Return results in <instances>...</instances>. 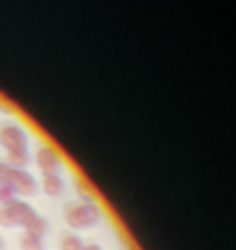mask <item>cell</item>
<instances>
[{"label":"cell","instance_id":"cell-8","mask_svg":"<svg viewBox=\"0 0 236 250\" xmlns=\"http://www.w3.org/2000/svg\"><path fill=\"white\" fill-rule=\"evenodd\" d=\"M16 200V190L12 184H0V205H9V202H14Z\"/></svg>","mask_w":236,"mask_h":250},{"label":"cell","instance_id":"cell-9","mask_svg":"<svg viewBox=\"0 0 236 250\" xmlns=\"http://www.w3.org/2000/svg\"><path fill=\"white\" fill-rule=\"evenodd\" d=\"M25 232H30V234H37V236H41L46 232V220L41 218V216H35V218L30 220V225L25 228Z\"/></svg>","mask_w":236,"mask_h":250},{"label":"cell","instance_id":"cell-11","mask_svg":"<svg viewBox=\"0 0 236 250\" xmlns=\"http://www.w3.org/2000/svg\"><path fill=\"white\" fill-rule=\"evenodd\" d=\"M0 250H5V241H2V236H0Z\"/></svg>","mask_w":236,"mask_h":250},{"label":"cell","instance_id":"cell-5","mask_svg":"<svg viewBox=\"0 0 236 250\" xmlns=\"http://www.w3.org/2000/svg\"><path fill=\"white\" fill-rule=\"evenodd\" d=\"M41 186H44V193H46V195H60L62 188H64V182H62V179L55 172H46Z\"/></svg>","mask_w":236,"mask_h":250},{"label":"cell","instance_id":"cell-1","mask_svg":"<svg viewBox=\"0 0 236 250\" xmlns=\"http://www.w3.org/2000/svg\"><path fill=\"white\" fill-rule=\"evenodd\" d=\"M64 223L69 228L74 229H85V228H92L97 225L101 218V211L99 207L94 202H71V205L64 207Z\"/></svg>","mask_w":236,"mask_h":250},{"label":"cell","instance_id":"cell-10","mask_svg":"<svg viewBox=\"0 0 236 250\" xmlns=\"http://www.w3.org/2000/svg\"><path fill=\"white\" fill-rule=\"evenodd\" d=\"M83 250H103V248H101L99 243H85Z\"/></svg>","mask_w":236,"mask_h":250},{"label":"cell","instance_id":"cell-2","mask_svg":"<svg viewBox=\"0 0 236 250\" xmlns=\"http://www.w3.org/2000/svg\"><path fill=\"white\" fill-rule=\"evenodd\" d=\"M35 216H37L35 209H32L28 202H23V200H14V202H9V205L0 207V225H2V228H23L25 229Z\"/></svg>","mask_w":236,"mask_h":250},{"label":"cell","instance_id":"cell-3","mask_svg":"<svg viewBox=\"0 0 236 250\" xmlns=\"http://www.w3.org/2000/svg\"><path fill=\"white\" fill-rule=\"evenodd\" d=\"M2 182L12 184L16 193H23V195H30V193H35V188H37V184H35V179H32V174H28L25 170H21V167H12V166L7 167V172H5V179H2Z\"/></svg>","mask_w":236,"mask_h":250},{"label":"cell","instance_id":"cell-4","mask_svg":"<svg viewBox=\"0 0 236 250\" xmlns=\"http://www.w3.org/2000/svg\"><path fill=\"white\" fill-rule=\"evenodd\" d=\"M35 159H37V166L41 167L44 172H55V170H58V163H60L58 154H55L51 147H41Z\"/></svg>","mask_w":236,"mask_h":250},{"label":"cell","instance_id":"cell-7","mask_svg":"<svg viewBox=\"0 0 236 250\" xmlns=\"http://www.w3.org/2000/svg\"><path fill=\"white\" fill-rule=\"evenodd\" d=\"M83 246H85V241L80 239V236H76V234H62V239H60V250H83Z\"/></svg>","mask_w":236,"mask_h":250},{"label":"cell","instance_id":"cell-6","mask_svg":"<svg viewBox=\"0 0 236 250\" xmlns=\"http://www.w3.org/2000/svg\"><path fill=\"white\" fill-rule=\"evenodd\" d=\"M19 246H21V250H44L41 236L30 234V232H23V236L19 239Z\"/></svg>","mask_w":236,"mask_h":250}]
</instances>
